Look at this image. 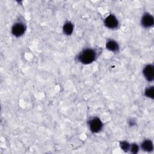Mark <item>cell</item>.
I'll use <instances>...</instances> for the list:
<instances>
[{"label": "cell", "instance_id": "9c48e42d", "mask_svg": "<svg viewBox=\"0 0 154 154\" xmlns=\"http://www.w3.org/2000/svg\"><path fill=\"white\" fill-rule=\"evenodd\" d=\"M73 24L70 21H67L65 22L63 26V31L66 35H70L73 32Z\"/></svg>", "mask_w": 154, "mask_h": 154}, {"label": "cell", "instance_id": "6da1fadb", "mask_svg": "<svg viewBox=\"0 0 154 154\" xmlns=\"http://www.w3.org/2000/svg\"><path fill=\"white\" fill-rule=\"evenodd\" d=\"M97 57V52L93 48H85L76 56L78 62L83 64H89L94 61Z\"/></svg>", "mask_w": 154, "mask_h": 154}, {"label": "cell", "instance_id": "52a82bcc", "mask_svg": "<svg viewBox=\"0 0 154 154\" xmlns=\"http://www.w3.org/2000/svg\"><path fill=\"white\" fill-rule=\"evenodd\" d=\"M105 47L108 51L113 52H118L119 50V48H120L119 43L116 41L112 40V39L108 40L106 42V43L105 44Z\"/></svg>", "mask_w": 154, "mask_h": 154}, {"label": "cell", "instance_id": "277c9868", "mask_svg": "<svg viewBox=\"0 0 154 154\" xmlns=\"http://www.w3.org/2000/svg\"><path fill=\"white\" fill-rule=\"evenodd\" d=\"M104 25L109 29H115L119 27V20L117 17L112 14L107 16L103 21Z\"/></svg>", "mask_w": 154, "mask_h": 154}, {"label": "cell", "instance_id": "30bf717a", "mask_svg": "<svg viewBox=\"0 0 154 154\" xmlns=\"http://www.w3.org/2000/svg\"><path fill=\"white\" fill-rule=\"evenodd\" d=\"M144 95L149 98L153 99L154 98V88L153 86L149 87L144 91Z\"/></svg>", "mask_w": 154, "mask_h": 154}, {"label": "cell", "instance_id": "7c38bea8", "mask_svg": "<svg viewBox=\"0 0 154 154\" xmlns=\"http://www.w3.org/2000/svg\"><path fill=\"white\" fill-rule=\"evenodd\" d=\"M140 149L139 146L137 144V143H132L131 144V146H130V149L129 151L131 153H133V154H136L138 152Z\"/></svg>", "mask_w": 154, "mask_h": 154}, {"label": "cell", "instance_id": "ba28073f", "mask_svg": "<svg viewBox=\"0 0 154 154\" xmlns=\"http://www.w3.org/2000/svg\"><path fill=\"white\" fill-rule=\"evenodd\" d=\"M141 149L146 152H151L153 150V144L150 140L147 139L143 140L141 143Z\"/></svg>", "mask_w": 154, "mask_h": 154}, {"label": "cell", "instance_id": "7a4b0ae2", "mask_svg": "<svg viewBox=\"0 0 154 154\" xmlns=\"http://www.w3.org/2000/svg\"><path fill=\"white\" fill-rule=\"evenodd\" d=\"M88 125L90 131L92 133H98L100 132L103 128V124L101 120L97 117H91L88 121Z\"/></svg>", "mask_w": 154, "mask_h": 154}, {"label": "cell", "instance_id": "5b68a950", "mask_svg": "<svg viewBox=\"0 0 154 154\" xmlns=\"http://www.w3.org/2000/svg\"><path fill=\"white\" fill-rule=\"evenodd\" d=\"M141 25L145 28H149L153 26L154 18L153 16L149 13H145L141 19Z\"/></svg>", "mask_w": 154, "mask_h": 154}, {"label": "cell", "instance_id": "3957f363", "mask_svg": "<svg viewBox=\"0 0 154 154\" xmlns=\"http://www.w3.org/2000/svg\"><path fill=\"white\" fill-rule=\"evenodd\" d=\"M26 28L25 25L22 22H17L11 27V33L16 37H19L23 35Z\"/></svg>", "mask_w": 154, "mask_h": 154}, {"label": "cell", "instance_id": "8fae6325", "mask_svg": "<svg viewBox=\"0 0 154 154\" xmlns=\"http://www.w3.org/2000/svg\"><path fill=\"white\" fill-rule=\"evenodd\" d=\"M119 145H120V147L122 149V150L123 151H124L125 152H128L129 151L131 144L129 143L128 141H121L119 143Z\"/></svg>", "mask_w": 154, "mask_h": 154}, {"label": "cell", "instance_id": "8992f818", "mask_svg": "<svg viewBox=\"0 0 154 154\" xmlns=\"http://www.w3.org/2000/svg\"><path fill=\"white\" fill-rule=\"evenodd\" d=\"M143 74L147 81L152 82L154 79V67L153 64H149L145 66L143 70Z\"/></svg>", "mask_w": 154, "mask_h": 154}]
</instances>
